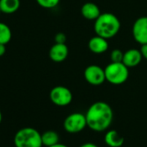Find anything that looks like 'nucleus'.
Masks as SVG:
<instances>
[{
    "instance_id": "nucleus-10",
    "label": "nucleus",
    "mask_w": 147,
    "mask_h": 147,
    "mask_svg": "<svg viewBox=\"0 0 147 147\" xmlns=\"http://www.w3.org/2000/svg\"><path fill=\"white\" fill-rule=\"evenodd\" d=\"M108 47L107 39L97 35L88 41V49L94 54H103L108 49Z\"/></svg>"
},
{
    "instance_id": "nucleus-15",
    "label": "nucleus",
    "mask_w": 147,
    "mask_h": 147,
    "mask_svg": "<svg viewBox=\"0 0 147 147\" xmlns=\"http://www.w3.org/2000/svg\"><path fill=\"white\" fill-rule=\"evenodd\" d=\"M60 138L56 131H47L42 134V145L49 147L57 143H59Z\"/></svg>"
},
{
    "instance_id": "nucleus-16",
    "label": "nucleus",
    "mask_w": 147,
    "mask_h": 147,
    "mask_svg": "<svg viewBox=\"0 0 147 147\" xmlns=\"http://www.w3.org/2000/svg\"><path fill=\"white\" fill-rule=\"evenodd\" d=\"M11 36L12 33L10 27L4 23H0V43L6 45L11 41Z\"/></svg>"
},
{
    "instance_id": "nucleus-2",
    "label": "nucleus",
    "mask_w": 147,
    "mask_h": 147,
    "mask_svg": "<svg viewBox=\"0 0 147 147\" xmlns=\"http://www.w3.org/2000/svg\"><path fill=\"white\" fill-rule=\"evenodd\" d=\"M120 21L113 13H101L94 21V29L97 36L106 39H110L115 36L120 30Z\"/></svg>"
},
{
    "instance_id": "nucleus-23",
    "label": "nucleus",
    "mask_w": 147,
    "mask_h": 147,
    "mask_svg": "<svg viewBox=\"0 0 147 147\" xmlns=\"http://www.w3.org/2000/svg\"><path fill=\"white\" fill-rule=\"evenodd\" d=\"M49 147H68V146H67L66 144H61V143H57V144H55L52 146H49Z\"/></svg>"
},
{
    "instance_id": "nucleus-1",
    "label": "nucleus",
    "mask_w": 147,
    "mask_h": 147,
    "mask_svg": "<svg viewBox=\"0 0 147 147\" xmlns=\"http://www.w3.org/2000/svg\"><path fill=\"white\" fill-rule=\"evenodd\" d=\"M85 115L88 126L98 132L108 129L113 119L112 107L104 101H97L92 104Z\"/></svg>"
},
{
    "instance_id": "nucleus-5",
    "label": "nucleus",
    "mask_w": 147,
    "mask_h": 147,
    "mask_svg": "<svg viewBox=\"0 0 147 147\" xmlns=\"http://www.w3.org/2000/svg\"><path fill=\"white\" fill-rule=\"evenodd\" d=\"M87 125L86 115L82 113H73L69 114L63 122V127L69 133H78L83 131Z\"/></svg>"
},
{
    "instance_id": "nucleus-6",
    "label": "nucleus",
    "mask_w": 147,
    "mask_h": 147,
    "mask_svg": "<svg viewBox=\"0 0 147 147\" xmlns=\"http://www.w3.org/2000/svg\"><path fill=\"white\" fill-rule=\"evenodd\" d=\"M49 99L53 104L58 107H66L73 100V94L70 89L63 86L53 88L49 93Z\"/></svg>"
},
{
    "instance_id": "nucleus-14",
    "label": "nucleus",
    "mask_w": 147,
    "mask_h": 147,
    "mask_svg": "<svg viewBox=\"0 0 147 147\" xmlns=\"http://www.w3.org/2000/svg\"><path fill=\"white\" fill-rule=\"evenodd\" d=\"M20 7V0H0L1 12L5 14H12Z\"/></svg>"
},
{
    "instance_id": "nucleus-12",
    "label": "nucleus",
    "mask_w": 147,
    "mask_h": 147,
    "mask_svg": "<svg viewBox=\"0 0 147 147\" xmlns=\"http://www.w3.org/2000/svg\"><path fill=\"white\" fill-rule=\"evenodd\" d=\"M81 13L82 16L87 20H94V21H95L101 14L99 6L92 2L85 3L82 6Z\"/></svg>"
},
{
    "instance_id": "nucleus-3",
    "label": "nucleus",
    "mask_w": 147,
    "mask_h": 147,
    "mask_svg": "<svg viewBox=\"0 0 147 147\" xmlns=\"http://www.w3.org/2000/svg\"><path fill=\"white\" fill-rule=\"evenodd\" d=\"M14 144L16 147H42V134L32 127L22 128L15 134Z\"/></svg>"
},
{
    "instance_id": "nucleus-8",
    "label": "nucleus",
    "mask_w": 147,
    "mask_h": 147,
    "mask_svg": "<svg viewBox=\"0 0 147 147\" xmlns=\"http://www.w3.org/2000/svg\"><path fill=\"white\" fill-rule=\"evenodd\" d=\"M132 36L140 45L147 43V17L138 18L132 25Z\"/></svg>"
},
{
    "instance_id": "nucleus-20",
    "label": "nucleus",
    "mask_w": 147,
    "mask_h": 147,
    "mask_svg": "<svg viewBox=\"0 0 147 147\" xmlns=\"http://www.w3.org/2000/svg\"><path fill=\"white\" fill-rule=\"evenodd\" d=\"M140 52H141V54H142L143 58H144L145 60H147V43H146V44L141 45Z\"/></svg>"
},
{
    "instance_id": "nucleus-9",
    "label": "nucleus",
    "mask_w": 147,
    "mask_h": 147,
    "mask_svg": "<svg viewBox=\"0 0 147 147\" xmlns=\"http://www.w3.org/2000/svg\"><path fill=\"white\" fill-rule=\"evenodd\" d=\"M49 58L55 62L65 61L68 55V48L66 43H55L49 49Z\"/></svg>"
},
{
    "instance_id": "nucleus-21",
    "label": "nucleus",
    "mask_w": 147,
    "mask_h": 147,
    "mask_svg": "<svg viewBox=\"0 0 147 147\" xmlns=\"http://www.w3.org/2000/svg\"><path fill=\"white\" fill-rule=\"evenodd\" d=\"M6 52V47H5V44H3V43H0V57L3 56Z\"/></svg>"
},
{
    "instance_id": "nucleus-18",
    "label": "nucleus",
    "mask_w": 147,
    "mask_h": 147,
    "mask_svg": "<svg viewBox=\"0 0 147 147\" xmlns=\"http://www.w3.org/2000/svg\"><path fill=\"white\" fill-rule=\"evenodd\" d=\"M124 53L118 49H113L110 54V59L112 62H122Z\"/></svg>"
},
{
    "instance_id": "nucleus-11",
    "label": "nucleus",
    "mask_w": 147,
    "mask_h": 147,
    "mask_svg": "<svg viewBox=\"0 0 147 147\" xmlns=\"http://www.w3.org/2000/svg\"><path fill=\"white\" fill-rule=\"evenodd\" d=\"M142 59H143V56L140 52V49H130L124 53L122 62L127 67H134L139 65Z\"/></svg>"
},
{
    "instance_id": "nucleus-13",
    "label": "nucleus",
    "mask_w": 147,
    "mask_h": 147,
    "mask_svg": "<svg viewBox=\"0 0 147 147\" xmlns=\"http://www.w3.org/2000/svg\"><path fill=\"white\" fill-rule=\"evenodd\" d=\"M104 141L109 147H121L125 142V138L117 131L109 130L104 137Z\"/></svg>"
},
{
    "instance_id": "nucleus-4",
    "label": "nucleus",
    "mask_w": 147,
    "mask_h": 147,
    "mask_svg": "<svg viewBox=\"0 0 147 147\" xmlns=\"http://www.w3.org/2000/svg\"><path fill=\"white\" fill-rule=\"evenodd\" d=\"M129 67L123 62H112L105 67L106 81L113 85H121L129 77Z\"/></svg>"
},
{
    "instance_id": "nucleus-22",
    "label": "nucleus",
    "mask_w": 147,
    "mask_h": 147,
    "mask_svg": "<svg viewBox=\"0 0 147 147\" xmlns=\"http://www.w3.org/2000/svg\"><path fill=\"white\" fill-rule=\"evenodd\" d=\"M80 147H98V146L95 144H94V143L87 142V143H84L83 144H82Z\"/></svg>"
},
{
    "instance_id": "nucleus-24",
    "label": "nucleus",
    "mask_w": 147,
    "mask_h": 147,
    "mask_svg": "<svg viewBox=\"0 0 147 147\" xmlns=\"http://www.w3.org/2000/svg\"><path fill=\"white\" fill-rule=\"evenodd\" d=\"M1 122H2V113L0 111V124H1Z\"/></svg>"
},
{
    "instance_id": "nucleus-7",
    "label": "nucleus",
    "mask_w": 147,
    "mask_h": 147,
    "mask_svg": "<svg viewBox=\"0 0 147 147\" xmlns=\"http://www.w3.org/2000/svg\"><path fill=\"white\" fill-rule=\"evenodd\" d=\"M84 78L92 86H100L106 81L105 69L98 65H89L84 70Z\"/></svg>"
},
{
    "instance_id": "nucleus-17",
    "label": "nucleus",
    "mask_w": 147,
    "mask_h": 147,
    "mask_svg": "<svg viewBox=\"0 0 147 147\" xmlns=\"http://www.w3.org/2000/svg\"><path fill=\"white\" fill-rule=\"evenodd\" d=\"M36 1L41 7L45 9H53L60 3V0H36Z\"/></svg>"
},
{
    "instance_id": "nucleus-19",
    "label": "nucleus",
    "mask_w": 147,
    "mask_h": 147,
    "mask_svg": "<svg viewBox=\"0 0 147 147\" xmlns=\"http://www.w3.org/2000/svg\"><path fill=\"white\" fill-rule=\"evenodd\" d=\"M67 41V36L64 33L59 32L55 36V43H65Z\"/></svg>"
},
{
    "instance_id": "nucleus-25",
    "label": "nucleus",
    "mask_w": 147,
    "mask_h": 147,
    "mask_svg": "<svg viewBox=\"0 0 147 147\" xmlns=\"http://www.w3.org/2000/svg\"><path fill=\"white\" fill-rule=\"evenodd\" d=\"M0 13H1V9H0Z\"/></svg>"
}]
</instances>
